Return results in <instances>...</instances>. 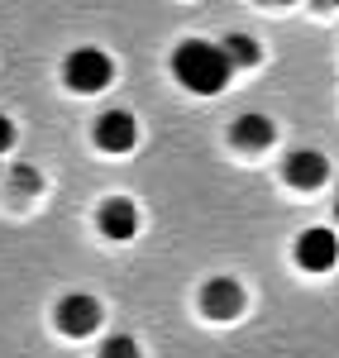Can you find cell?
I'll list each match as a JSON object with an SVG mask.
<instances>
[{"label": "cell", "instance_id": "ba28073f", "mask_svg": "<svg viewBox=\"0 0 339 358\" xmlns=\"http://www.w3.org/2000/svg\"><path fill=\"white\" fill-rule=\"evenodd\" d=\"M282 172H287V182H291V187H306V192H311V187H320V182L330 177V167H325V158H320L315 148H301V153H291Z\"/></svg>", "mask_w": 339, "mask_h": 358}, {"label": "cell", "instance_id": "8992f818", "mask_svg": "<svg viewBox=\"0 0 339 358\" xmlns=\"http://www.w3.org/2000/svg\"><path fill=\"white\" fill-rule=\"evenodd\" d=\"M134 138H139V124H134L129 110H106L96 120V143H101L106 153H129Z\"/></svg>", "mask_w": 339, "mask_h": 358}, {"label": "cell", "instance_id": "30bf717a", "mask_svg": "<svg viewBox=\"0 0 339 358\" xmlns=\"http://www.w3.org/2000/svg\"><path fill=\"white\" fill-rule=\"evenodd\" d=\"M215 48L225 53L229 72H234V67H254V62H258V43L249 38V34H225V38L215 43Z\"/></svg>", "mask_w": 339, "mask_h": 358}, {"label": "cell", "instance_id": "6da1fadb", "mask_svg": "<svg viewBox=\"0 0 339 358\" xmlns=\"http://www.w3.org/2000/svg\"><path fill=\"white\" fill-rule=\"evenodd\" d=\"M172 77L187 86V91H196V96H215V91H225V82H229V62L215 43L187 38V43H177V53H172Z\"/></svg>", "mask_w": 339, "mask_h": 358}, {"label": "cell", "instance_id": "277c9868", "mask_svg": "<svg viewBox=\"0 0 339 358\" xmlns=\"http://www.w3.org/2000/svg\"><path fill=\"white\" fill-rule=\"evenodd\" d=\"M101 325V301L86 296V292H72L57 301V330L62 334H91Z\"/></svg>", "mask_w": 339, "mask_h": 358}, {"label": "cell", "instance_id": "5b68a950", "mask_svg": "<svg viewBox=\"0 0 339 358\" xmlns=\"http://www.w3.org/2000/svg\"><path fill=\"white\" fill-rule=\"evenodd\" d=\"M96 224H101V234H106V239L124 244V239H134V229H139V206H134V201H124V196H110V201L96 210Z\"/></svg>", "mask_w": 339, "mask_h": 358}, {"label": "cell", "instance_id": "3957f363", "mask_svg": "<svg viewBox=\"0 0 339 358\" xmlns=\"http://www.w3.org/2000/svg\"><path fill=\"white\" fill-rule=\"evenodd\" d=\"M296 263H301L306 273H330V268L339 263V234L325 229V224L306 229V234L296 239Z\"/></svg>", "mask_w": 339, "mask_h": 358}, {"label": "cell", "instance_id": "8fae6325", "mask_svg": "<svg viewBox=\"0 0 339 358\" xmlns=\"http://www.w3.org/2000/svg\"><path fill=\"white\" fill-rule=\"evenodd\" d=\"M101 358H139V344H134L129 334H110V339L101 344Z\"/></svg>", "mask_w": 339, "mask_h": 358}, {"label": "cell", "instance_id": "7c38bea8", "mask_svg": "<svg viewBox=\"0 0 339 358\" xmlns=\"http://www.w3.org/2000/svg\"><path fill=\"white\" fill-rule=\"evenodd\" d=\"M10 187H20V192H34V187H38V172H34V167H15V172H10Z\"/></svg>", "mask_w": 339, "mask_h": 358}, {"label": "cell", "instance_id": "5bb4252c", "mask_svg": "<svg viewBox=\"0 0 339 358\" xmlns=\"http://www.w3.org/2000/svg\"><path fill=\"white\" fill-rule=\"evenodd\" d=\"M268 5H287V0H268Z\"/></svg>", "mask_w": 339, "mask_h": 358}, {"label": "cell", "instance_id": "4fadbf2b", "mask_svg": "<svg viewBox=\"0 0 339 358\" xmlns=\"http://www.w3.org/2000/svg\"><path fill=\"white\" fill-rule=\"evenodd\" d=\"M10 143H15V124H10V120H5V115H0V153H5V148H10Z\"/></svg>", "mask_w": 339, "mask_h": 358}, {"label": "cell", "instance_id": "9c48e42d", "mask_svg": "<svg viewBox=\"0 0 339 358\" xmlns=\"http://www.w3.org/2000/svg\"><path fill=\"white\" fill-rule=\"evenodd\" d=\"M234 143L249 148V153L268 148V143H273V120H268V115H239V120H234Z\"/></svg>", "mask_w": 339, "mask_h": 358}, {"label": "cell", "instance_id": "52a82bcc", "mask_svg": "<svg viewBox=\"0 0 339 358\" xmlns=\"http://www.w3.org/2000/svg\"><path fill=\"white\" fill-rule=\"evenodd\" d=\"M201 310H205L210 320H234V315L244 310V292H239V282H229V277L205 282V287H201Z\"/></svg>", "mask_w": 339, "mask_h": 358}, {"label": "cell", "instance_id": "7a4b0ae2", "mask_svg": "<svg viewBox=\"0 0 339 358\" xmlns=\"http://www.w3.org/2000/svg\"><path fill=\"white\" fill-rule=\"evenodd\" d=\"M62 77H67V86L72 91H82V96H91V91H101V86H110L115 77V62L101 48H77V53L62 62Z\"/></svg>", "mask_w": 339, "mask_h": 358}]
</instances>
